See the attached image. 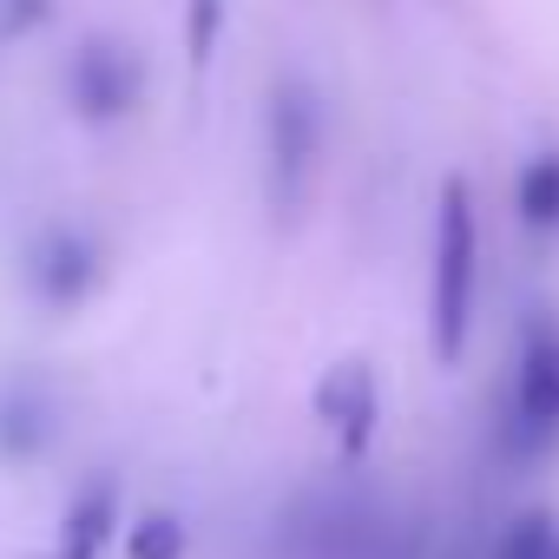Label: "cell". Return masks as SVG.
<instances>
[{
    "instance_id": "1",
    "label": "cell",
    "mask_w": 559,
    "mask_h": 559,
    "mask_svg": "<svg viewBox=\"0 0 559 559\" xmlns=\"http://www.w3.org/2000/svg\"><path fill=\"white\" fill-rule=\"evenodd\" d=\"M474 290H480V230H474V198L461 178L441 185V217H435V356L454 369L467 356L474 330Z\"/></svg>"
},
{
    "instance_id": "2",
    "label": "cell",
    "mask_w": 559,
    "mask_h": 559,
    "mask_svg": "<svg viewBox=\"0 0 559 559\" xmlns=\"http://www.w3.org/2000/svg\"><path fill=\"white\" fill-rule=\"evenodd\" d=\"M21 284L53 317L86 310L99 297V284H106V243H99V230H86V224H40L27 237V250H21Z\"/></svg>"
},
{
    "instance_id": "3",
    "label": "cell",
    "mask_w": 559,
    "mask_h": 559,
    "mask_svg": "<svg viewBox=\"0 0 559 559\" xmlns=\"http://www.w3.org/2000/svg\"><path fill=\"white\" fill-rule=\"evenodd\" d=\"M263 152H270V204L297 211L323 152V119H317V93L304 80H276L270 86V112H263Z\"/></svg>"
},
{
    "instance_id": "4",
    "label": "cell",
    "mask_w": 559,
    "mask_h": 559,
    "mask_svg": "<svg viewBox=\"0 0 559 559\" xmlns=\"http://www.w3.org/2000/svg\"><path fill=\"white\" fill-rule=\"evenodd\" d=\"M139 99H145V67H139V53L126 40L93 34V40L73 47V60H67V112L80 126H119V119L139 112Z\"/></svg>"
},
{
    "instance_id": "5",
    "label": "cell",
    "mask_w": 559,
    "mask_h": 559,
    "mask_svg": "<svg viewBox=\"0 0 559 559\" xmlns=\"http://www.w3.org/2000/svg\"><path fill=\"white\" fill-rule=\"evenodd\" d=\"M513 428L526 448H546L559 435V330L533 323L513 362Z\"/></svg>"
},
{
    "instance_id": "6",
    "label": "cell",
    "mask_w": 559,
    "mask_h": 559,
    "mask_svg": "<svg viewBox=\"0 0 559 559\" xmlns=\"http://www.w3.org/2000/svg\"><path fill=\"white\" fill-rule=\"evenodd\" d=\"M60 435V402H53V382L47 376H8L0 382V461L8 467H34L47 461Z\"/></svg>"
},
{
    "instance_id": "7",
    "label": "cell",
    "mask_w": 559,
    "mask_h": 559,
    "mask_svg": "<svg viewBox=\"0 0 559 559\" xmlns=\"http://www.w3.org/2000/svg\"><path fill=\"white\" fill-rule=\"evenodd\" d=\"M317 421L349 448L362 454L369 435H376V376L362 362H336L323 382H317Z\"/></svg>"
},
{
    "instance_id": "8",
    "label": "cell",
    "mask_w": 559,
    "mask_h": 559,
    "mask_svg": "<svg viewBox=\"0 0 559 559\" xmlns=\"http://www.w3.org/2000/svg\"><path fill=\"white\" fill-rule=\"evenodd\" d=\"M112 533H119V480H93V487L73 493V507H67L60 539H53L47 559H99Z\"/></svg>"
},
{
    "instance_id": "9",
    "label": "cell",
    "mask_w": 559,
    "mask_h": 559,
    "mask_svg": "<svg viewBox=\"0 0 559 559\" xmlns=\"http://www.w3.org/2000/svg\"><path fill=\"white\" fill-rule=\"evenodd\" d=\"M520 217L533 230H559V152L526 158V171H520Z\"/></svg>"
},
{
    "instance_id": "10",
    "label": "cell",
    "mask_w": 559,
    "mask_h": 559,
    "mask_svg": "<svg viewBox=\"0 0 559 559\" xmlns=\"http://www.w3.org/2000/svg\"><path fill=\"white\" fill-rule=\"evenodd\" d=\"M126 559H185V520L152 507L126 526Z\"/></svg>"
},
{
    "instance_id": "11",
    "label": "cell",
    "mask_w": 559,
    "mask_h": 559,
    "mask_svg": "<svg viewBox=\"0 0 559 559\" xmlns=\"http://www.w3.org/2000/svg\"><path fill=\"white\" fill-rule=\"evenodd\" d=\"M217 27H224V0H191V8H185V47H191V67L211 60Z\"/></svg>"
},
{
    "instance_id": "12",
    "label": "cell",
    "mask_w": 559,
    "mask_h": 559,
    "mask_svg": "<svg viewBox=\"0 0 559 559\" xmlns=\"http://www.w3.org/2000/svg\"><path fill=\"white\" fill-rule=\"evenodd\" d=\"M53 14H60V0H0V34H8V40L40 34Z\"/></svg>"
},
{
    "instance_id": "13",
    "label": "cell",
    "mask_w": 559,
    "mask_h": 559,
    "mask_svg": "<svg viewBox=\"0 0 559 559\" xmlns=\"http://www.w3.org/2000/svg\"><path fill=\"white\" fill-rule=\"evenodd\" d=\"M500 559H552V526L546 520H520L500 546Z\"/></svg>"
},
{
    "instance_id": "14",
    "label": "cell",
    "mask_w": 559,
    "mask_h": 559,
    "mask_svg": "<svg viewBox=\"0 0 559 559\" xmlns=\"http://www.w3.org/2000/svg\"><path fill=\"white\" fill-rule=\"evenodd\" d=\"M552 559H559V539H552Z\"/></svg>"
}]
</instances>
